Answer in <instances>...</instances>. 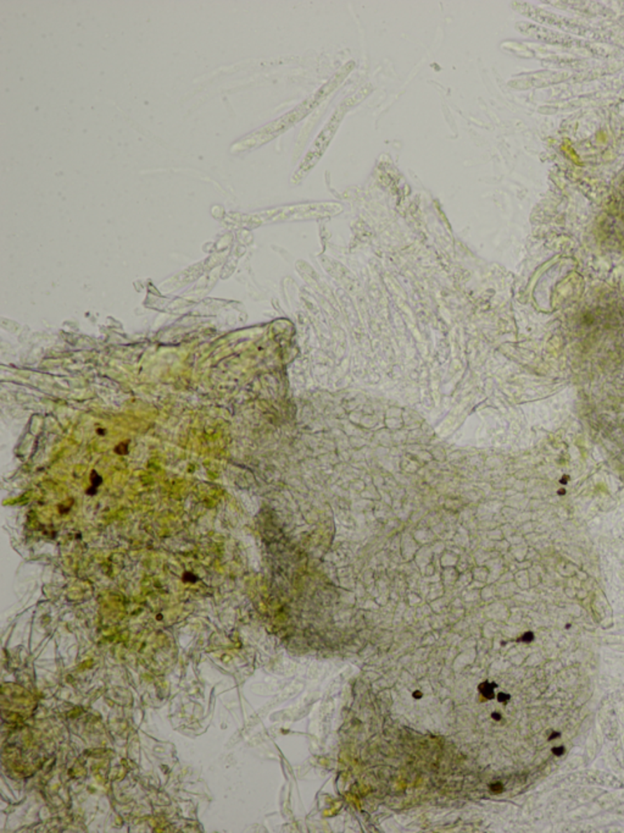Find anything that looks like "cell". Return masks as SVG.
I'll return each mask as SVG.
<instances>
[{"mask_svg": "<svg viewBox=\"0 0 624 833\" xmlns=\"http://www.w3.org/2000/svg\"><path fill=\"white\" fill-rule=\"evenodd\" d=\"M341 118H343V114H341V110L336 111L334 115L332 116L328 125H327L325 129L322 130L321 134H320V136L317 137L316 141L313 143V146L310 149V152L308 153V156L302 162V165L299 167V170H297L295 177L302 175V174H303V177H305L311 170L312 167L316 165L317 162L322 157V154L325 153L326 148L328 147V143L331 142V139H333L334 132H336L338 126H339V123L341 121Z\"/></svg>", "mask_w": 624, "mask_h": 833, "instance_id": "6da1fadb", "label": "cell"}, {"mask_svg": "<svg viewBox=\"0 0 624 833\" xmlns=\"http://www.w3.org/2000/svg\"><path fill=\"white\" fill-rule=\"evenodd\" d=\"M495 687H497V684H492L489 682H485V683H483V684L479 686V691H481L484 698L492 699L494 698V688Z\"/></svg>", "mask_w": 624, "mask_h": 833, "instance_id": "7a4b0ae2", "label": "cell"}, {"mask_svg": "<svg viewBox=\"0 0 624 833\" xmlns=\"http://www.w3.org/2000/svg\"><path fill=\"white\" fill-rule=\"evenodd\" d=\"M101 483H103V481H101V476H100L99 474L97 473V471H92V486L95 488V489H98V486H99Z\"/></svg>", "mask_w": 624, "mask_h": 833, "instance_id": "3957f363", "label": "cell"}, {"mask_svg": "<svg viewBox=\"0 0 624 833\" xmlns=\"http://www.w3.org/2000/svg\"><path fill=\"white\" fill-rule=\"evenodd\" d=\"M490 788H492V790L494 792V793H500V792H502V788H504V787H502V783H494V785L490 786Z\"/></svg>", "mask_w": 624, "mask_h": 833, "instance_id": "277c9868", "label": "cell"}, {"mask_svg": "<svg viewBox=\"0 0 624 833\" xmlns=\"http://www.w3.org/2000/svg\"><path fill=\"white\" fill-rule=\"evenodd\" d=\"M509 699H510V695L504 694V693H500V694L497 695V700L500 703H506V701H509Z\"/></svg>", "mask_w": 624, "mask_h": 833, "instance_id": "5b68a950", "label": "cell"}, {"mask_svg": "<svg viewBox=\"0 0 624 833\" xmlns=\"http://www.w3.org/2000/svg\"><path fill=\"white\" fill-rule=\"evenodd\" d=\"M553 754H556V755H562L563 752H565V749H563V747L553 748Z\"/></svg>", "mask_w": 624, "mask_h": 833, "instance_id": "8992f818", "label": "cell"}, {"mask_svg": "<svg viewBox=\"0 0 624 833\" xmlns=\"http://www.w3.org/2000/svg\"><path fill=\"white\" fill-rule=\"evenodd\" d=\"M492 719L497 720V721H499V720H502V716H500V715H499V714H497V712H494V714L492 715Z\"/></svg>", "mask_w": 624, "mask_h": 833, "instance_id": "52a82bcc", "label": "cell"}, {"mask_svg": "<svg viewBox=\"0 0 624 833\" xmlns=\"http://www.w3.org/2000/svg\"><path fill=\"white\" fill-rule=\"evenodd\" d=\"M413 696H415V698H417V699H418V698H421L422 694H421V693H420V691H416V693H413Z\"/></svg>", "mask_w": 624, "mask_h": 833, "instance_id": "ba28073f", "label": "cell"}, {"mask_svg": "<svg viewBox=\"0 0 624 833\" xmlns=\"http://www.w3.org/2000/svg\"><path fill=\"white\" fill-rule=\"evenodd\" d=\"M558 734H553V736H551V737H550V741H551V739L555 738V737H558Z\"/></svg>", "mask_w": 624, "mask_h": 833, "instance_id": "9c48e42d", "label": "cell"}]
</instances>
